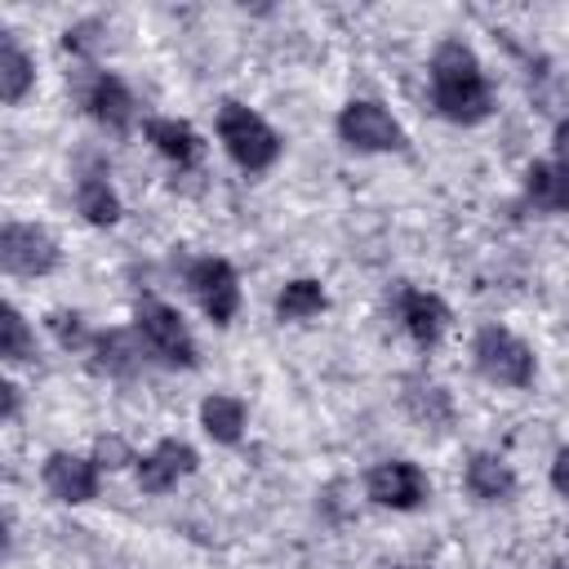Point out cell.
<instances>
[{
  "mask_svg": "<svg viewBox=\"0 0 569 569\" xmlns=\"http://www.w3.org/2000/svg\"><path fill=\"white\" fill-rule=\"evenodd\" d=\"M405 405H409V409H413V413H418L427 427H431V422H449V418H453V409H449V396H445L436 382H427V387H422V382H409V391H405Z\"/></svg>",
  "mask_w": 569,
  "mask_h": 569,
  "instance_id": "cell-22",
  "label": "cell"
},
{
  "mask_svg": "<svg viewBox=\"0 0 569 569\" xmlns=\"http://www.w3.org/2000/svg\"><path fill=\"white\" fill-rule=\"evenodd\" d=\"M0 391H4V418H13V413H18V387H13V382H4Z\"/></svg>",
  "mask_w": 569,
  "mask_h": 569,
  "instance_id": "cell-27",
  "label": "cell"
},
{
  "mask_svg": "<svg viewBox=\"0 0 569 569\" xmlns=\"http://www.w3.org/2000/svg\"><path fill=\"white\" fill-rule=\"evenodd\" d=\"M391 569H431V565H391Z\"/></svg>",
  "mask_w": 569,
  "mask_h": 569,
  "instance_id": "cell-28",
  "label": "cell"
},
{
  "mask_svg": "<svg viewBox=\"0 0 569 569\" xmlns=\"http://www.w3.org/2000/svg\"><path fill=\"white\" fill-rule=\"evenodd\" d=\"M551 142H556V160H565V164H569V120H560V124H556V138H551Z\"/></svg>",
  "mask_w": 569,
  "mask_h": 569,
  "instance_id": "cell-26",
  "label": "cell"
},
{
  "mask_svg": "<svg viewBox=\"0 0 569 569\" xmlns=\"http://www.w3.org/2000/svg\"><path fill=\"white\" fill-rule=\"evenodd\" d=\"M133 320H138L142 347L160 365H169V369H196V338H191L187 320L178 316V307H169L160 298H142L138 311H133Z\"/></svg>",
  "mask_w": 569,
  "mask_h": 569,
  "instance_id": "cell-4",
  "label": "cell"
},
{
  "mask_svg": "<svg viewBox=\"0 0 569 569\" xmlns=\"http://www.w3.org/2000/svg\"><path fill=\"white\" fill-rule=\"evenodd\" d=\"M31 84H36V62L27 58V49L18 44L13 31H0V98L9 107H18Z\"/></svg>",
  "mask_w": 569,
  "mask_h": 569,
  "instance_id": "cell-17",
  "label": "cell"
},
{
  "mask_svg": "<svg viewBox=\"0 0 569 569\" xmlns=\"http://www.w3.org/2000/svg\"><path fill=\"white\" fill-rule=\"evenodd\" d=\"M551 489H556L560 498H569V445L551 458Z\"/></svg>",
  "mask_w": 569,
  "mask_h": 569,
  "instance_id": "cell-25",
  "label": "cell"
},
{
  "mask_svg": "<svg viewBox=\"0 0 569 569\" xmlns=\"http://www.w3.org/2000/svg\"><path fill=\"white\" fill-rule=\"evenodd\" d=\"M218 142L222 151L244 169V173H262L280 160L284 138L244 102H222L218 107Z\"/></svg>",
  "mask_w": 569,
  "mask_h": 569,
  "instance_id": "cell-2",
  "label": "cell"
},
{
  "mask_svg": "<svg viewBox=\"0 0 569 569\" xmlns=\"http://www.w3.org/2000/svg\"><path fill=\"white\" fill-rule=\"evenodd\" d=\"M62 262L58 240L36 222H4L0 231V267L9 276H49Z\"/></svg>",
  "mask_w": 569,
  "mask_h": 569,
  "instance_id": "cell-7",
  "label": "cell"
},
{
  "mask_svg": "<svg viewBox=\"0 0 569 569\" xmlns=\"http://www.w3.org/2000/svg\"><path fill=\"white\" fill-rule=\"evenodd\" d=\"M76 209L93 227H116L120 222V196L107 182V173H98V169L93 173H80V182H76Z\"/></svg>",
  "mask_w": 569,
  "mask_h": 569,
  "instance_id": "cell-18",
  "label": "cell"
},
{
  "mask_svg": "<svg viewBox=\"0 0 569 569\" xmlns=\"http://www.w3.org/2000/svg\"><path fill=\"white\" fill-rule=\"evenodd\" d=\"M525 200L542 213H569V164L565 160H533L525 169Z\"/></svg>",
  "mask_w": 569,
  "mask_h": 569,
  "instance_id": "cell-14",
  "label": "cell"
},
{
  "mask_svg": "<svg viewBox=\"0 0 569 569\" xmlns=\"http://www.w3.org/2000/svg\"><path fill=\"white\" fill-rule=\"evenodd\" d=\"M0 356L9 365H22V360L36 356V333H31L27 316L13 302H4V311H0Z\"/></svg>",
  "mask_w": 569,
  "mask_h": 569,
  "instance_id": "cell-21",
  "label": "cell"
},
{
  "mask_svg": "<svg viewBox=\"0 0 569 569\" xmlns=\"http://www.w3.org/2000/svg\"><path fill=\"white\" fill-rule=\"evenodd\" d=\"M462 480H467V493L480 498V502H507V498L516 493V471L507 467V458L485 453V449L467 458Z\"/></svg>",
  "mask_w": 569,
  "mask_h": 569,
  "instance_id": "cell-15",
  "label": "cell"
},
{
  "mask_svg": "<svg viewBox=\"0 0 569 569\" xmlns=\"http://www.w3.org/2000/svg\"><path fill=\"white\" fill-rule=\"evenodd\" d=\"M93 458H98V467H124V462H138V458L129 453V445H124V440H116V436H107V440H98V449H93Z\"/></svg>",
  "mask_w": 569,
  "mask_h": 569,
  "instance_id": "cell-24",
  "label": "cell"
},
{
  "mask_svg": "<svg viewBox=\"0 0 569 569\" xmlns=\"http://www.w3.org/2000/svg\"><path fill=\"white\" fill-rule=\"evenodd\" d=\"M89 351H93V369H98V373H111V378H129V373L138 369V360H142V347H138L133 333H124V329H102V333H93Z\"/></svg>",
  "mask_w": 569,
  "mask_h": 569,
  "instance_id": "cell-19",
  "label": "cell"
},
{
  "mask_svg": "<svg viewBox=\"0 0 569 569\" xmlns=\"http://www.w3.org/2000/svg\"><path fill=\"white\" fill-rule=\"evenodd\" d=\"M244 422H249V409L240 396H227V391H213L200 400V427L209 440L218 445H236L244 436Z\"/></svg>",
  "mask_w": 569,
  "mask_h": 569,
  "instance_id": "cell-16",
  "label": "cell"
},
{
  "mask_svg": "<svg viewBox=\"0 0 569 569\" xmlns=\"http://www.w3.org/2000/svg\"><path fill=\"white\" fill-rule=\"evenodd\" d=\"M196 467H200V453L187 440H160L151 453L138 458V489L142 493H169Z\"/></svg>",
  "mask_w": 569,
  "mask_h": 569,
  "instance_id": "cell-11",
  "label": "cell"
},
{
  "mask_svg": "<svg viewBox=\"0 0 569 569\" xmlns=\"http://www.w3.org/2000/svg\"><path fill=\"white\" fill-rule=\"evenodd\" d=\"M431 102L453 124H480L493 111V89L480 58L462 40H440L431 53Z\"/></svg>",
  "mask_w": 569,
  "mask_h": 569,
  "instance_id": "cell-1",
  "label": "cell"
},
{
  "mask_svg": "<svg viewBox=\"0 0 569 569\" xmlns=\"http://www.w3.org/2000/svg\"><path fill=\"white\" fill-rule=\"evenodd\" d=\"M396 311H400L405 333H409L418 347H436V342L445 338V329H449V307H445V298L431 293V289H400Z\"/></svg>",
  "mask_w": 569,
  "mask_h": 569,
  "instance_id": "cell-12",
  "label": "cell"
},
{
  "mask_svg": "<svg viewBox=\"0 0 569 569\" xmlns=\"http://www.w3.org/2000/svg\"><path fill=\"white\" fill-rule=\"evenodd\" d=\"M471 360L476 369L498 382V387H511V391H525L538 373V360H533V347L525 338H516L511 329L502 325H480L476 338H471Z\"/></svg>",
  "mask_w": 569,
  "mask_h": 569,
  "instance_id": "cell-3",
  "label": "cell"
},
{
  "mask_svg": "<svg viewBox=\"0 0 569 569\" xmlns=\"http://www.w3.org/2000/svg\"><path fill=\"white\" fill-rule=\"evenodd\" d=\"M325 307H329V298H325L320 280H307V276L289 280V284L280 289V298H276V316H280V320H311V316H320Z\"/></svg>",
  "mask_w": 569,
  "mask_h": 569,
  "instance_id": "cell-20",
  "label": "cell"
},
{
  "mask_svg": "<svg viewBox=\"0 0 569 569\" xmlns=\"http://www.w3.org/2000/svg\"><path fill=\"white\" fill-rule=\"evenodd\" d=\"M49 329H53V338H58L67 351H80V347H89V342H93V333L80 325V316H76V311H53V316H49Z\"/></svg>",
  "mask_w": 569,
  "mask_h": 569,
  "instance_id": "cell-23",
  "label": "cell"
},
{
  "mask_svg": "<svg viewBox=\"0 0 569 569\" xmlns=\"http://www.w3.org/2000/svg\"><path fill=\"white\" fill-rule=\"evenodd\" d=\"M365 489L378 507H391V511H418L427 498H431V485L422 476L418 462L409 458H391V462H378L369 476H365Z\"/></svg>",
  "mask_w": 569,
  "mask_h": 569,
  "instance_id": "cell-8",
  "label": "cell"
},
{
  "mask_svg": "<svg viewBox=\"0 0 569 569\" xmlns=\"http://www.w3.org/2000/svg\"><path fill=\"white\" fill-rule=\"evenodd\" d=\"M98 458H84V453H71V449H53L40 467V480L49 489V498L58 502H89L98 498Z\"/></svg>",
  "mask_w": 569,
  "mask_h": 569,
  "instance_id": "cell-9",
  "label": "cell"
},
{
  "mask_svg": "<svg viewBox=\"0 0 569 569\" xmlns=\"http://www.w3.org/2000/svg\"><path fill=\"white\" fill-rule=\"evenodd\" d=\"M80 107H84L89 120H98V124L111 129V133H124V129L133 124V111H138L129 84H124L120 76H111V71H93V76L80 84Z\"/></svg>",
  "mask_w": 569,
  "mask_h": 569,
  "instance_id": "cell-10",
  "label": "cell"
},
{
  "mask_svg": "<svg viewBox=\"0 0 569 569\" xmlns=\"http://www.w3.org/2000/svg\"><path fill=\"white\" fill-rule=\"evenodd\" d=\"M147 142L169 160V164H178V169H191L196 160H200V133L187 124V120H178V116H151L147 124Z\"/></svg>",
  "mask_w": 569,
  "mask_h": 569,
  "instance_id": "cell-13",
  "label": "cell"
},
{
  "mask_svg": "<svg viewBox=\"0 0 569 569\" xmlns=\"http://www.w3.org/2000/svg\"><path fill=\"white\" fill-rule=\"evenodd\" d=\"M187 289L196 293L200 311L213 325H231L236 320V311H240V276H236V267L227 258H213V253L196 258L187 267Z\"/></svg>",
  "mask_w": 569,
  "mask_h": 569,
  "instance_id": "cell-6",
  "label": "cell"
},
{
  "mask_svg": "<svg viewBox=\"0 0 569 569\" xmlns=\"http://www.w3.org/2000/svg\"><path fill=\"white\" fill-rule=\"evenodd\" d=\"M338 138L351 151H369V156H378V151H405V142H409L405 129H400V120L382 102H373V98H351L338 111Z\"/></svg>",
  "mask_w": 569,
  "mask_h": 569,
  "instance_id": "cell-5",
  "label": "cell"
}]
</instances>
